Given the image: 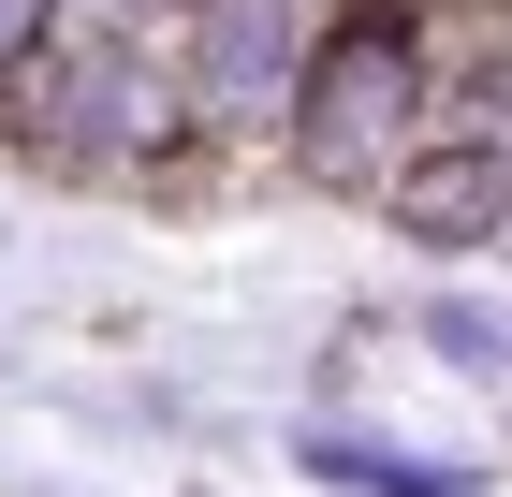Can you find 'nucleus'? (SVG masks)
Masks as SVG:
<instances>
[{"label": "nucleus", "instance_id": "obj_7", "mask_svg": "<svg viewBox=\"0 0 512 497\" xmlns=\"http://www.w3.org/2000/svg\"><path fill=\"white\" fill-rule=\"evenodd\" d=\"M103 15H191V0H103Z\"/></svg>", "mask_w": 512, "mask_h": 497}, {"label": "nucleus", "instance_id": "obj_6", "mask_svg": "<svg viewBox=\"0 0 512 497\" xmlns=\"http://www.w3.org/2000/svg\"><path fill=\"white\" fill-rule=\"evenodd\" d=\"M483 117H512V59H483Z\"/></svg>", "mask_w": 512, "mask_h": 497}, {"label": "nucleus", "instance_id": "obj_4", "mask_svg": "<svg viewBox=\"0 0 512 497\" xmlns=\"http://www.w3.org/2000/svg\"><path fill=\"white\" fill-rule=\"evenodd\" d=\"M44 88H59V103H44V147H118V132H132V59H118V44L59 59Z\"/></svg>", "mask_w": 512, "mask_h": 497}, {"label": "nucleus", "instance_id": "obj_1", "mask_svg": "<svg viewBox=\"0 0 512 497\" xmlns=\"http://www.w3.org/2000/svg\"><path fill=\"white\" fill-rule=\"evenodd\" d=\"M410 117H425L410 30H395V15H352V30L322 44V88H308V161H322V176H381Z\"/></svg>", "mask_w": 512, "mask_h": 497}, {"label": "nucleus", "instance_id": "obj_3", "mask_svg": "<svg viewBox=\"0 0 512 497\" xmlns=\"http://www.w3.org/2000/svg\"><path fill=\"white\" fill-rule=\"evenodd\" d=\"M498 220H512V147H483V132L395 176V234H425V249H483Z\"/></svg>", "mask_w": 512, "mask_h": 497}, {"label": "nucleus", "instance_id": "obj_5", "mask_svg": "<svg viewBox=\"0 0 512 497\" xmlns=\"http://www.w3.org/2000/svg\"><path fill=\"white\" fill-rule=\"evenodd\" d=\"M44 15H59V0H0V74H30V59H44Z\"/></svg>", "mask_w": 512, "mask_h": 497}, {"label": "nucleus", "instance_id": "obj_2", "mask_svg": "<svg viewBox=\"0 0 512 497\" xmlns=\"http://www.w3.org/2000/svg\"><path fill=\"white\" fill-rule=\"evenodd\" d=\"M293 0H191V103L235 117V103H278L293 88Z\"/></svg>", "mask_w": 512, "mask_h": 497}]
</instances>
